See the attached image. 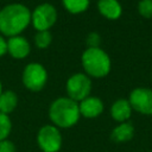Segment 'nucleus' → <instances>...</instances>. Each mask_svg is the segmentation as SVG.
<instances>
[{
    "instance_id": "nucleus-12",
    "label": "nucleus",
    "mask_w": 152,
    "mask_h": 152,
    "mask_svg": "<svg viewBox=\"0 0 152 152\" xmlns=\"http://www.w3.org/2000/svg\"><path fill=\"white\" fill-rule=\"evenodd\" d=\"M97 10L101 15L109 20H116L122 14L121 4L118 0H99Z\"/></svg>"
},
{
    "instance_id": "nucleus-1",
    "label": "nucleus",
    "mask_w": 152,
    "mask_h": 152,
    "mask_svg": "<svg viewBox=\"0 0 152 152\" xmlns=\"http://www.w3.org/2000/svg\"><path fill=\"white\" fill-rule=\"evenodd\" d=\"M31 24V11L23 4L13 2L0 10V32L6 37L20 36Z\"/></svg>"
},
{
    "instance_id": "nucleus-14",
    "label": "nucleus",
    "mask_w": 152,
    "mask_h": 152,
    "mask_svg": "<svg viewBox=\"0 0 152 152\" xmlns=\"http://www.w3.org/2000/svg\"><path fill=\"white\" fill-rule=\"evenodd\" d=\"M18 95L13 90H5L0 95V113L8 115L18 106Z\"/></svg>"
},
{
    "instance_id": "nucleus-4",
    "label": "nucleus",
    "mask_w": 152,
    "mask_h": 152,
    "mask_svg": "<svg viewBox=\"0 0 152 152\" xmlns=\"http://www.w3.org/2000/svg\"><path fill=\"white\" fill-rule=\"evenodd\" d=\"M21 81L26 89L31 91H40L48 82V71L40 63H28L23 70Z\"/></svg>"
},
{
    "instance_id": "nucleus-9",
    "label": "nucleus",
    "mask_w": 152,
    "mask_h": 152,
    "mask_svg": "<svg viewBox=\"0 0 152 152\" xmlns=\"http://www.w3.org/2000/svg\"><path fill=\"white\" fill-rule=\"evenodd\" d=\"M31 52L28 40L23 36H14L7 39V53L14 59H24Z\"/></svg>"
},
{
    "instance_id": "nucleus-7",
    "label": "nucleus",
    "mask_w": 152,
    "mask_h": 152,
    "mask_svg": "<svg viewBox=\"0 0 152 152\" xmlns=\"http://www.w3.org/2000/svg\"><path fill=\"white\" fill-rule=\"evenodd\" d=\"M62 134L53 125H44L37 133V144L43 152H58L62 147Z\"/></svg>"
},
{
    "instance_id": "nucleus-21",
    "label": "nucleus",
    "mask_w": 152,
    "mask_h": 152,
    "mask_svg": "<svg viewBox=\"0 0 152 152\" xmlns=\"http://www.w3.org/2000/svg\"><path fill=\"white\" fill-rule=\"evenodd\" d=\"M7 53V40L4 36L0 34V57L5 56Z\"/></svg>"
},
{
    "instance_id": "nucleus-5",
    "label": "nucleus",
    "mask_w": 152,
    "mask_h": 152,
    "mask_svg": "<svg viewBox=\"0 0 152 152\" xmlns=\"http://www.w3.org/2000/svg\"><path fill=\"white\" fill-rule=\"evenodd\" d=\"M57 10L49 2H43L31 12V24L38 31H49L57 21Z\"/></svg>"
},
{
    "instance_id": "nucleus-2",
    "label": "nucleus",
    "mask_w": 152,
    "mask_h": 152,
    "mask_svg": "<svg viewBox=\"0 0 152 152\" xmlns=\"http://www.w3.org/2000/svg\"><path fill=\"white\" fill-rule=\"evenodd\" d=\"M78 102L68 96H62L53 100L49 107V118L57 128H70L80 120Z\"/></svg>"
},
{
    "instance_id": "nucleus-10",
    "label": "nucleus",
    "mask_w": 152,
    "mask_h": 152,
    "mask_svg": "<svg viewBox=\"0 0 152 152\" xmlns=\"http://www.w3.org/2000/svg\"><path fill=\"white\" fill-rule=\"evenodd\" d=\"M78 108L81 116H84L87 119H95L102 114L104 106L101 99L89 95L88 97L78 102Z\"/></svg>"
},
{
    "instance_id": "nucleus-11",
    "label": "nucleus",
    "mask_w": 152,
    "mask_h": 152,
    "mask_svg": "<svg viewBox=\"0 0 152 152\" xmlns=\"http://www.w3.org/2000/svg\"><path fill=\"white\" fill-rule=\"evenodd\" d=\"M132 107L127 99H118L110 106V116L116 122H126L132 115Z\"/></svg>"
},
{
    "instance_id": "nucleus-22",
    "label": "nucleus",
    "mask_w": 152,
    "mask_h": 152,
    "mask_svg": "<svg viewBox=\"0 0 152 152\" xmlns=\"http://www.w3.org/2000/svg\"><path fill=\"white\" fill-rule=\"evenodd\" d=\"M2 91H4V90H2V83H1V81H0V95H1Z\"/></svg>"
},
{
    "instance_id": "nucleus-8",
    "label": "nucleus",
    "mask_w": 152,
    "mask_h": 152,
    "mask_svg": "<svg viewBox=\"0 0 152 152\" xmlns=\"http://www.w3.org/2000/svg\"><path fill=\"white\" fill-rule=\"evenodd\" d=\"M128 101L133 110L142 115H152V89L135 88L131 91Z\"/></svg>"
},
{
    "instance_id": "nucleus-16",
    "label": "nucleus",
    "mask_w": 152,
    "mask_h": 152,
    "mask_svg": "<svg viewBox=\"0 0 152 152\" xmlns=\"http://www.w3.org/2000/svg\"><path fill=\"white\" fill-rule=\"evenodd\" d=\"M52 42V34L50 31H38L34 34V45L38 49H46Z\"/></svg>"
},
{
    "instance_id": "nucleus-13",
    "label": "nucleus",
    "mask_w": 152,
    "mask_h": 152,
    "mask_svg": "<svg viewBox=\"0 0 152 152\" xmlns=\"http://www.w3.org/2000/svg\"><path fill=\"white\" fill-rule=\"evenodd\" d=\"M134 135V126L129 122H121L115 126L110 132V138L115 142H126L129 141Z\"/></svg>"
},
{
    "instance_id": "nucleus-20",
    "label": "nucleus",
    "mask_w": 152,
    "mask_h": 152,
    "mask_svg": "<svg viewBox=\"0 0 152 152\" xmlns=\"http://www.w3.org/2000/svg\"><path fill=\"white\" fill-rule=\"evenodd\" d=\"M0 152H15V145L8 140H0Z\"/></svg>"
},
{
    "instance_id": "nucleus-15",
    "label": "nucleus",
    "mask_w": 152,
    "mask_h": 152,
    "mask_svg": "<svg viewBox=\"0 0 152 152\" xmlns=\"http://www.w3.org/2000/svg\"><path fill=\"white\" fill-rule=\"evenodd\" d=\"M63 7L71 14H80L88 10L90 0H62Z\"/></svg>"
},
{
    "instance_id": "nucleus-3",
    "label": "nucleus",
    "mask_w": 152,
    "mask_h": 152,
    "mask_svg": "<svg viewBox=\"0 0 152 152\" xmlns=\"http://www.w3.org/2000/svg\"><path fill=\"white\" fill-rule=\"evenodd\" d=\"M81 64L84 74L89 77H106L112 68L108 53L101 48H87L81 56Z\"/></svg>"
},
{
    "instance_id": "nucleus-17",
    "label": "nucleus",
    "mask_w": 152,
    "mask_h": 152,
    "mask_svg": "<svg viewBox=\"0 0 152 152\" xmlns=\"http://www.w3.org/2000/svg\"><path fill=\"white\" fill-rule=\"evenodd\" d=\"M12 131V121L8 115L0 113V140L8 138Z\"/></svg>"
},
{
    "instance_id": "nucleus-18",
    "label": "nucleus",
    "mask_w": 152,
    "mask_h": 152,
    "mask_svg": "<svg viewBox=\"0 0 152 152\" xmlns=\"http://www.w3.org/2000/svg\"><path fill=\"white\" fill-rule=\"evenodd\" d=\"M138 12L146 19L152 18V0H140L138 4Z\"/></svg>"
},
{
    "instance_id": "nucleus-6",
    "label": "nucleus",
    "mask_w": 152,
    "mask_h": 152,
    "mask_svg": "<svg viewBox=\"0 0 152 152\" xmlns=\"http://www.w3.org/2000/svg\"><path fill=\"white\" fill-rule=\"evenodd\" d=\"M65 90L68 97L71 100L80 102L88 97L91 91V80L84 72L72 74L65 83Z\"/></svg>"
},
{
    "instance_id": "nucleus-19",
    "label": "nucleus",
    "mask_w": 152,
    "mask_h": 152,
    "mask_svg": "<svg viewBox=\"0 0 152 152\" xmlns=\"http://www.w3.org/2000/svg\"><path fill=\"white\" fill-rule=\"evenodd\" d=\"M86 43L88 48H100L101 44V37L97 32H90L88 33L86 38Z\"/></svg>"
}]
</instances>
